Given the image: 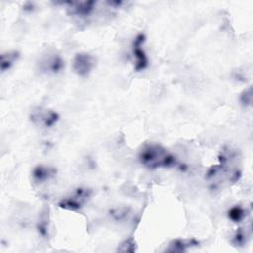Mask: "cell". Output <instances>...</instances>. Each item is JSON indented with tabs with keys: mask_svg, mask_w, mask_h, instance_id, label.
<instances>
[{
	"mask_svg": "<svg viewBox=\"0 0 253 253\" xmlns=\"http://www.w3.org/2000/svg\"><path fill=\"white\" fill-rule=\"evenodd\" d=\"M135 250V242L133 241L132 238L126 239L125 240L120 247H118V251H122V252H133Z\"/></svg>",
	"mask_w": 253,
	"mask_h": 253,
	"instance_id": "cell-16",
	"label": "cell"
},
{
	"mask_svg": "<svg viewBox=\"0 0 253 253\" xmlns=\"http://www.w3.org/2000/svg\"><path fill=\"white\" fill-rule=\"evenodd\" d=\"M145 41V36L144 34H138L134 41H133V44H132V51H133V56L135 58V65L134 68L136 71H140L143 70L144 68H146L148 60H147V56L142 48V44Z\"/></svg>",
	"mask_w": 253,
	"mask_h": 253,
	"instance_id": "cell-7",
	"label": "cell"
},
{
	"mask_svg": "<svg viewBox=\"0 0 253 253\" xmlns=\"http://www.w3.org/2000/svg\"><path fill=\"white\" fill-rule=\"evenodd\" d=\"M47 216L48 214L46 215L43 214L40 220H39V224H38V229H39V232L42 235V236H46L47 235V228H48V220H47Z\"/></svg>",
	"mask_w": 253,
	"mask_h": 253,
	"instance_id": "cell-15",
	"label": "cell"
},
{
	"mask_svg": "<svg viewBox=\"0 0 253 253\" xmlns=\"http://www.w3.org/2000/svg\"><path fill=\"white\" fill-rule=\"evenodd\" d=\"M240 103L244 107H250L252 105V87L249 86L240 95Z\"/></svg>",
	"mask_w": 253,
	"mask_h": 253,
	"instance_id": "cell-14",
	"label": "cell"
},
{
	"mask_svg": "<svg viewBox=\"0 0 253 253\" xmlns=\"http://www.w3.org/2000/svg\"><path fill=\"white\" fill-rule=\"evenodd\" d=\"M19 58V52L16 50L12 51H6L1 54V61H0V67L1 71L4 72L8 70Z\"/></svg>",
	"mask_w": 253,
	"mask_h": 253,
	"instance_id": "cell-11",
	"label": "cell"
},
{
	"mask_svg": "<svg viewBox=\"0 0 253 253\" xmlns=\"http://www.w3.org/2000/svg\"><path fill=\"white\" fill-rule=\"evenodd\" d=\"M56 175V170L47 165H38L33 169L32 176L35 182L43 183L52 179Z\"/></svg>",
	"mask_w": 253,
	"mask_h": 253,
	"instance_id": "cell-8",
	"label": "cell"
},
{
	"mask_svg": "<svg viewBox=\"0 0 253 253\" xmlns=\"http://www.w3.org/2000/svg\"><path fill=\"white\" fill-rule=\"evenodd\" d=\"M71 5L70 11L71 14L84 17L89 15L93 11V7L95 5L94 1H84V2H68Z\"/></svg>",
	"mask_w": 253,
	"mask_h": 253,
	"instance_id": "cell-10",
	"label": "cell"
},
{
	"mask_svg": "<svg viewBox=\"0 0 253 253\" xmlns=\"http://www.w3.org/2000/svg\"><path fill=\"white\" fill-rule=\"evenodd\" d=\"M30 119L36 126L41 127H51L57 123L59 116L53 110L38 107L32 111Z\"/></svg>",
	"mask_w": 253,
	"mask_h": 253,
	"instance_id": "cell-3",
	"label": "cell"
},
{
	"mask_svg": "<svg viewBox=\"0 0 253 253\" xmlns=\"http://www.w3.org/2000/svg\"><path fill=\"white\" fill-rule=\"evenodd\" d=\"M64 67V61L55 52H46L38 61V68L42 73L54 74Z\"/></svg>",
	"mask_w": 253,
	"mask_h": 253,
	"instance_id": "cell-4",
	"label": "cell"
},
{
	"mask_svg": "<svg viewBox=\"0 0 253 253\" xmlns=\"http://www.w3.org/2000/svg\"><path fill=\"white\" fill-rule=\"evenodd\" d=\"M90 196H91V190L85 189V188H78L73 192L72 195L62 199L58 203V206L65 210L77 211L90 198Z\"/></svg>",
	"mask_w": 253,
	"mask_h": 253,
	"instance_id": "cell-5",
	"label": "cell"
},
{
	"mask_svg": "<svg viewBox=\"0 0 253 253\" xmlns=\"http://www.w3.org/2000/svg\"><path fill=\"white\" fill-rule=\"evenodd\" d=\"M251 227H249V229H246L244 230V228H239L236 232H235V235L233 236V239H232V243L236 246H242L244 245L246 242H247V239L249 238L250 236V229Z\"/></svg>",
	"mask_w": 253,
	"mask_h": 253,
	"instance_id": "cell-13",
	"label": "cell"
},
{
	"mask_svg": "<svg viewBox=\"0 0 253 253\" xmlns=\"http://www.w3.org/2000/svg\"><path fill=\"white\" fill-rule=\"evenodd\" d=\"M96 65V58L88 52H78L72 60V68L76 74L88 76Z\"/></svg>",
	"mask_w": 253,
	"mask_h": 253,
	"instance_id": "cell-6",
	"label": "cell"
},
{
	"mask_svg": "<svg viewBox=\"0 0 253 253\" xmlns=\"http://www.w3.org/2000/svg\"><path fill=\"white\" fill-rule=\"evenodd\" d=\"M199 245V241L194 239V238H178V239H174L172 240L168 246L165 248V251H169V252H182V251H186L191 247H196Z\"/></svg>",
	"mask_w": 253,
	"mask_h": 253,
	"instance_id": "cell-9",
	"label": "cell"
},
{
	"mask_svg": "<svg viewBox=\"0 0 253 253\" xmlns=\"http://www.w3.org/2000/svg\"><path fill=\"white\" fill-rule=\"evenodd\" d=\"M246 212L247 211L243 209L240 206H233L229 211H228V217L233 221V222H240L246 217Z\"/></svg>",
	"mask_w": 253,
	"mask_h": 253,
	"instance_id": "cell-12",
	"label": "cell"
},
{
	"mask_svg": "<svg viewBox=\"0 0 253 253\" xmlns=\"http://www.w3.org/2000/svg\"><path fill=\"white\" fill-rule=\"evenodd\" d=\"M237 152L226 148L223 149L219 156V164L211 166L207 172V179L215 185L220 182H237L241 176V172L237 166Z\"/></svg>",
	"mask_w": 253,
	"mask_h": 253,
	"instance_id": "cell-1",
	"label": "cell"
},
{
	"mask_svg": "<svg viewBox=\"0 0 253 253\" xmlns=\"http://www.w3.org/2000/svg\"><path fill=\"white\" fill-rule=\"evenodd\" d=\"M138 159L148 169L172 167L177 164L176 157L163 145L156 142L144 143L139 149Z\"/></svg>",
	"mask_w": 253,
	"mask_h": 253,
	"instance_id": "cell-2",
	"label": "cell"
}]
</instances>
